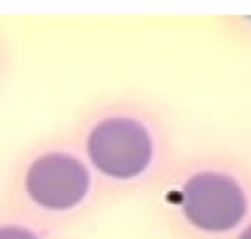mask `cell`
<instances>
[{"label":"cell","mask_w":251,"mask_h":239,"mask_svg":"<svg viewBox=\"0 0 251 239\" xmlns=\"http://www.w3.org/2000/svg\"><path fill=\"white\" fill-rule=\"evenodd\" d=\"M240 239H251V226L246 230L244 234H242V236H240Z\"/></svg>","instance_id":"5b68a950"},{"label":"cell","mask_w":251,"mask_h":239,"mask_svg":"<svg viewBox=\"0 0 251 239\" xmlns=\"http://www.w3.org/2000/svg\"><path fill=\"white\" fill-rule=\"evenodd\" d=\"M183 211L195 226L209 232L229 230L246 213V197L233 179L218 173L195 175L183 188Z\"/></svg>","instance_id":"7a4b0ae2"},{"label":"cell","mask_w":251,"mask_h":239,"mask_svg":"<svg viewBox=\"0 0 251 239\" xmlns=\"http://www.w3.org/2000/svg\"><path fill=\"white\" fill-rule=\"evenodd\" d=\"M86 148L96 168L114 179H132L143 173L152 155L145 127L128 118H110L98 123Z\"/></svg>","instance_id":"6da1fadb"},{"label":"cell","mask_w":251,"mask_h":239,"mask_svg":"<svg viewBox=\"0 0 251 239\" xmlns=\"http://www.w3.org/2000/svg\"><path fill=\"white\" fill-rule=\"evenodd\" d=\"M0 239H39L35 234H31L21 226H0Z\"/></svg>","instance_id":"277c9868"},{"label":"cell","mask_w":251,"mask_h":239,"mask_svg":"<svg viewBox=\"0 0 251 239\" xmlns=\"http://www.w3.org/2000/svg\"><path fill=\"white\" fill-rule=\"evenodd\" d=\"M26 190L37 204L48 210H68L88 191V171L64 153L39 156L26 173Z\"/></svg>","instance_id":"3957f363"}]
</instances>
